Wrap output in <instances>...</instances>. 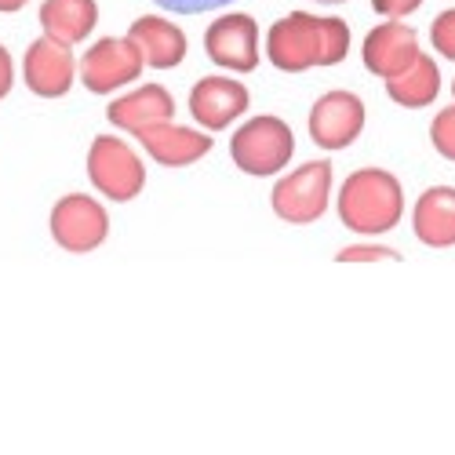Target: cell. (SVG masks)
Here are the masks:
<instances>
[{
    "mask_svg": "<svg viewBox=\"0 0 455 455\" xmlns=\"http://www.w3.org/2000/svg\"><path fill=\"white\" fill-rule=\"evenodd\" d=\"M267 59L281 73H307L339 66L350 55V26L339 15L291 12L277 19L267 33Z\"/></svg>",
    "mask_w": 455,
    "mask_h": 455,
    "instance_id": "obj_1",
    "label": "cell"
},
{
    "mask_svg": "<svg viewBox=\"0 0 455 455\" xmlns=\"http://www.w3.org/2000/svg\"><path fill=\"white\" fill-rule=\"evenodd\" d=\"M404 215V186L387 168H357L339 186V222L350 234L383 237Z\"/></svg>",
    "mask_w": 455,
    "mask_h": 455,
    "instance_id": "obj_2",
    "label": "cell"
},
{
    "mask_svg": "<svg viewBox=\"0 0 455 455\" xmlns=\"http://www.w3.org/2000/svg\"><path fill=\"white\" fill-rule=\"evenodd\" d=\"M230 157L251 179H274L295 157V132L274 113H259L234 132Z\"/></svg>",
    "mask_w": 455,
    "mask_h": 455,
    "instance_id": "obj_3",
    "label": "cell"
},
{
    "mask_svg": "<svg viewBox=\"0 0 455 455\" xmlns=\"http://www.w3.org/2000/svg\"><path fill=\"white\" fill-rule=\"evenodd\" d=\"M88 182L113 204H128L146 186V164L121 135H95L88 149Z\"/></svg>",
    "mask_w": 455,
    "mask_h": 455,
    "instance_id": "obj_4",
    "label": "cell"
},
{
    "mask_svg": "<svg viewBox=\"0 0 455 455\" xmlns=\"http://www.w3.org/2000/svg\"><path fill=\"white\" fill-rule=\"evenodd\" d=\"M331 161H307L291 175H281L270 189V204L281 222L291 226H310L317 222L331 204Z\"/></svg>",
    "mask_w": 455,
    "mask_h": 455,
    "instance_id": "obj_5",
    "label": "cell"
},
{
    "mask_svg": "<svg viewBox=\"0 0 455 455\" xmlns=\"http://www.w3.org/2000/svg\"><path fill=\"white\" fill-rule=\"evenodd\" d=\"M142 69H146V59L132 44V36H102V41H95L81 55L77 77L92 95H113L135 84Z\"/></svg>",
    "mask_w": 455,
    "mask_h": 455,
    "instance_id": "obj_6",
    "label": "cell"
},
{
    "mask_svg": "<svg viewBox=\"0 0 455 455\" xmlns=\"http://www.w3.org/2000/svg\"><path fill=\"white\" fill-rule=\"evenodd\" d=\"M52 241L69 255H88L109 237V215L106 204L88 194H66L55 201L48 219Z\"/></svg>",
    "mask_w": 455,
    "mask_h": 455,
    "instance_id": "obj_7",
    "label": "cell"
},
{
    "mask_svg": "<svg viewBox=\"0 0 455 455\" xmlns=\"http://www.w3.org/2000/svg\"><path fill=\"white\" fill-rule=\"evenodd\" d=\"M368 121V109L354 92H324L314 106H310V117H307V132L310 142L324 154H335V149H347L361 139Z\"/></svg>",
    "mask_w": 455,
    "mask_h": 455,
    "instance_id": "obj_8",
    "label": "cell"
},
{
    "mask_svg": "<svg viewBox=\"0 0 455 455\" xmlns=\"http://www.w3.org/2000/svg\"><path fill=\"white\" fill-rule=\"evenodd\" d=\"M204 52L219 69H234V73H251L259 69L262 59V36L259 22L244 12L219 15L204 29Z\"/></svg>",
    "mask_w": 455,
    "mask_h": 455,
    "instance_id": "obj_9",
    "label": "cell"
},
{
    "mask_svg": "<svg viewBox=\"0 0 455 455\" xmlns=\"http://www.w3.org/2000/svg\"><path fill=\"white\" fill-rule=\"evenodd\" d=\"M73 81H77V59H73V44H62L55 36H41L33 41L22 55V84L36 99H62L69 95Z\"/></svg>",
    "mask_w": 455,
    "mask_h": 455,
    "instance_id": "obj_10",
    "label": "cell"
},
{
    "mask_svg": "<svg viewBox=\"0 0 455 455\" xmlns=\"http://www.w3.org/2000/svg\"><path fill=\"white\" fill-rule=\"evenodd\" d=\"M251 106L248 88L237 77H201L194 88H189V113H194L197 128L204 132H222L237 124Z\"/></svg>",
    "mask_w": 455,
    "mask_h": 455,
    "instance_id": "obj_11",
    "label": "cell"
},
{
    "mask_svg": "<svg viewBox=\"0 0 455 455\" xmlns=\"http://www.w3.org/2000/svg\"><path fill=\"white\" fill-rule=\"evenodd\" d=\"M419 33H415L404 19H387L379 22L375 29H368L364 36V66L368 73H375V77H397V73H404L415 59H419Z\"/></svg>",
    "mask_w": 455,
    "mask_h": 455,
    "instance_id": "obj_12",
    "label": "cell"
},
{
    "mask_svg": "<svg viewBox=\"0 0 455 455\" xmlns=\"http://www.w3.org/2000/svg\"><path fill=\"white\" fill-rule=\"evenodd\" d=\"M139 146L146 149V157H154L161 168H189L212 154V132L204 128H182L175 121H161L154 128H146L135 135Z\"/></svg>",
    "mask_w": 455,
    "mask_h": 455,
    "instance_id": "obj_13",
    "label": "cell"
},
{
    "mask_svg": "<svg viewBox=\"0 0 455 455\" xmlns=\"http://www.w3.org/2000/svg\"><path fill=\"white\" fill-rule=\"evenodd\" d=\"M175 99L164 84H139L135 92L113 99L106 106V121L113 128H121L128 135H142L146 128H154L161 121H172L175 117Z\"/></svg>",
    "mask_w": 455,
    "mask_h": 455,
    "instance_id": "obj_14",
    "label": "cell"
},
{
    "mask_svg": "<svg viewBox=\"0 0 455 455\" xmlns=\"http://www.w3.org/2000/svg\"><path fill=\"white\" fill-rule=\"evenodd\" d=\"M128 36H132V44L142 52L149 69H175V66H182L186 52H189V41H186L182 26L164 19V15H142V19H135Z\"/></svg>",
    "mask_w": 455,
    "mask_h": 455,
    "instance_id": "obj_15",
    "label": "cell"
},
{
    "mask_svg": "<svg viewBox=\"0 0 455 455\" xmlns=\"http://www.w3.org/2000/svg\"><path fill=\"white\" fill-rule=\"evenodd\" d=\"M411 230L427 248H455V186H430L411 208Z\"/></svg>",
    "mask_w": 455,
    "mask_h": 455,
    "instance_id": "obj_16",
    "label": "cell"
},
{
    "mask_svg": "<svg viewBox=\"0 0 455 455\" xmlns=\"http://www.w3.org/2000/svg\"><path fill=\"white\" fill-rule=\"evenodd\" d=\"M41 29L62 44H81L99 26V0H44L41 12Z\"/></svg>",
    "mask_w": 455,
    "mask_h": 455,
    "instance_id": "obj_17",
    "label": "cell"
},
{
    "mask_svg": "<svg viewBox=\"0 0 455 455\" xmlns=\"http://www.w3.org/2000/svg\"><path fill=\"white\" fill-rule=\"evenodd\" d=\"M387 95H390V102H397L404 109H427L441 95V69H437V62L427 52H419V59H415L404 73H397V77L387 81Z\"/></svg>",
    "mask_w": 455,
    "mask_h": 455,
    "instance_id": "obj_18",
    "label": "cell"
},
{
    "mask_svg": "<svg viewBox=\"0 0 455 455\" xmlns=\"http://www.w3.org/2000/svg\"><path fill=\"white\" fill-rule=\"evenodd\" d=\"M430 142H434V149H437L444 161L455 164V102L444 106L437 117H434V124H430Z\"/></svg>",
    "mask_w": 455,
    "mask_h": 455,
    "instance_id": "obj_19",
    "label": "cell"
},
{
    "mask_svg": "<svg viewBox=\"0 0 455 455\" xmlns=\"http://www.w3.org/2000/svg\"><path fill=\"white\" fill-rule=\"evenodd\" d=\"M430 44L441 59L455 62V8L441 12L434 22H430Z\"/></svg>",
    "mask_w": 455,
    "mask_h": 455,
    "instance_id": "obj_20",
    "label": "cell"
},
{
    "mask_svg": "<svg viewBox=\"0 0 455 455\" xmlns=\"http://www.w3.org/2000/svg\"><path fill=\"white\" fill-rule=\"evenodd\" d=\"M335 262H401V251L383 244H350L335 255Z\"/></svg>",
    "mask_w": 455,
    "mask_h": 455,
    "instance_id": "obj_21",
    "label": "cell"
},
{
    "mask_svg": "<svg viewBox=\"0 0 455 455\" xmlns=\"http://www.w3.org/2000/svg\"><path fill=\"white\" fill-rule=\"evenodd\" d=\"M161 12H172V15H201V12H215V8H226V4H237V0H154Z\"/></svg>",
    "mask_w": 455,
    "mask_h": 455,
    "instance_id": "obj_22",
    "label": "cell"
},
{
    "mask_svg": "<svg viewBox=\"0 0 455 455\" xmlns=\"http://www.w3.org/2000/svg\"><path fill=\"white\" fill-rule=\"evenodd\" d=\"M423 8V0H371V12L383 19H408Z\"/></svg>",
    "mask_w": 455,
    "mask_h": 455,
    "instance_id": "obj_23",
    "label": "cell"
},
{
    "mask_svg": "<svg viewBox=\"0 0 455 455\" xmlns=\"http://www.w3.org/2000/svg\"><path fill=\"white\" fill-rule=\"evenodd\" d=\"M12 88H15V59L4 44H0V102L12 95Z\"/></svg>",
    "mask_w": 455,
    "mask_h": 455,
    "instance_id": "obj_24",
    "label": "cell"
},
{
    "mask_svg": "<svg viewBox=\"0 0 455 455\" xmlns=\"http://www.w3.org/2000/svg\"><path fill=\"white\" fill-rule=\"evenodd\" d=\"M29 4V0H0V15H15V12H22Z\"/></svg>",
    "mask_w": 455,
    "mask_h": 455,
    "instance_id": "obj_25",
    "label": "cell"
},
{
    "mask_svg": "<svg viewBox=\"0 0 455 455\" xmlns=\"http://www.w3.org/2000/svg\"><path fill=\"white\" fill-rule=\"evenodd\" d=\"M314 4H328L331 8V4H347V0H314Z\"/></svg>",
    "mask_w": 455,
    "mask_h": 455,
    "instance_id": "obj_26",
    "label": "cell"
},
{
    "mask_svg": "<svg viewBox=\"0 0 455 455\" xmlns=\"http://www.w3.org/2000/svg\"><path fill=\"white\" fill-rule=\"evenodd\" d=\"M451 99H455V81H451Z\"/></svg>",
    "mask_w": 455,
    "mask_h": 455,
    "instance_id": "obj_27",
    "label": "cell"
}]
</instances>
